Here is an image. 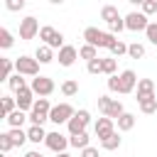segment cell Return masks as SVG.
<instances>
[{
	"label": "cell",
	"instance_id": "4dcf8cb0",
	"mask_svg": "<svg viewBox=\"0 0 157 157\" xmlns=\"http://www.w3.org/2000/svg\"><path fill=\"white\" fill-rule=\"evenodd\" d=\"M123 54H128V44L123 39H115L110 44V56H123Z\"/></svg>",
	"mask_w": 157,
	"mask_h": 157
},
{
	"label": "cell",
	"instance_id": "7c38bea8",
	"mask_svg": "<svg viewBox=\"0 0 157 157\" xmlns=\"http://www.w3.org/2000/svg\"><path fill=\"white\" fill-rule=\"evenodd\" d=\"M34 91L29 88V86H25V88H20L17 93H15V98H17V108L20 110H32V105H34Z\"/></svg>",
	"mask_w": 157,
	"mask_h": 157
},
{
	"label": "cell",
	"instance_id": "277c9868",
	"mask_svg": "<svg viewBox=\"0 0 157 157\" xmlns=\"http://www.w3.org/2000/svg\"><path fill=\"white\" fill-rule=\"evenodd\" d=\"M39 39H42V44H49L52 49H61L64 47V34L59 29H54L52 25H44L39 29Z\"/></svg>",
	"mask_w": 157,
	"mask_h": 157
},
{
	"label": "cell",
	"instance_id": "74e56055",
	"mask_svg": "<svg viewBox=\"0 0 157 157\" xmlns=\"http://www.w3.org/2000/svg\"><path fill=\"white\" fill-rule=\"evenodd\" d=\"M12 71H15V61L12 59H2V78L5 81L12 76Z\"/></svg>",
	"mask_w": 157,
	"mask_h": 157
},
{
	"label": "cell",
	"instance_id": "d6a6232c",
	"mask_svg": "<svg viewBox=\"0 0 157 157\" xmlns=\"http://www.w3.org/2000/svg\"><path fill=\"white\" fill-rule=\"evenodd\" d=\"M17 108V98L15 96H2V115H10Z\"/></svg>",
	"mask_w": 157,
	"mask_h": 157
},
{
	"label": "cell",
	"instance_id": "836d02e7",
	"mask_svg": "<svg viewBox=\"0 0 157 157\" xmlns=\"http://www.w3.org/2000/svg\"><path fill=\"white\" fill-rule=\"evenodd\" d=\"M15 147V142H12V137H10V132H0V152H10Z\"/></svg>",
	"mask_w": 157,
	"mask_h": 157
},
{
	"label": "cell",
	"instance_id": "7402d4cb",
	"mask_svg": "<svg viewBox=\"0 0 157 157\" xmlns=\"http://www.w3.org/2000/svg\"><path fill=\"white\" fill-rule=\"evenodd\" d=\"M120 145H123V137H120L118 132H110L108 137H103V140H101V147H103V150H110V152H113V150H118Z\"/></svg>",
	"mask_w": 157,
	"mask_h": 157
},
{
	"label": "cell",
	"instance_id": "4fadbf2b",
	"mask_svg": "<svg viewBox=\"0 0 157 157\" xmlns=\"http://www.w3.org/2000/svg\"><path fill=\"white\" fill-rule=\"evenodd\" d=\"M110 132H115V120H113V118H108V115L98 118V120H96V137H98V140H103V137H108Z\"/></svg>",
	"mask_w": 157,
	"mask_h": 157
},
{
	"label": "cell",
	"instance_id": "f35d334b",
	"mask_svg": "<svg viewBox=\"0 0 157 157\" xmlns=\"http://www.w3.org/2000/svg\"><path fill=\"white\" fill-rule=\"evenodd\" d=\"M140 10H142L147 17H150V15H155V12H157V0H145V2L140 5Z\"/></svg>",
	"mask_w": 157,
	"mask_h": 157
},
{
	"label": "cell",
	"instance_id": "7dc6e473",
	"mask_svg": "<svg viewBox=\"0 0 157 157\" xmlns=\"http://www.w3.org/2000/svg\"><path fill=\"white\" fill-rule=\"evenodd\" d=\"M56 157H71L69 152H56Z\"/></svg>",
	"mask_w": 157,
	"mask_h": 157
},
{
	"label": "cell",
	"instance_id": "484cf974",
	"mask_svg": "<svg viewBox=\"0 0 157 157\" xmlns=\"http://www.w3.org/2000/svg\"><path fill=\"white\" fill-rule=\"evenodd\" d=\"M78 56H81V59H86V61H91V59H96V56H98V47H93V44H88V42H86V44L78 49Z\"/></svg>",
	"mask_w": 157,
	"mask_h": 157
},
{
	"label": "cell",
	"instance_id": "3957f363",
	"mask_svg": "<svg viewBox=\"0 0 157 157\" xmlns=\"http://www.w3.org/2000/svg\"><path fill=\"white\" fill-rule=\"evenodd\" d=\"M147 25H150V20L142 10H132L125 15V29H130V32H145Z\"/></svg>",
	"mask_w": 157,
	"mask_h": 157
},
{
	"label": "cell",
	"instance_id": "d590c367",
	"mask_svg": "<svg viewBox=\"0 0 157 157\" xmlns=\"http://www.w3.org/2000/svg\"><path fill=\"white\" fill-rule=\"evenodd\" d=\"M25 5H27V0H5V10H10V12H20Z\"/></svg>",
	"mask_w": 157,
	"mask_h": 157
},
{
	"label": "cell",
	"instance_id": "9a60e30c",
	"mask_svg": "<svg viewBox=\"0 0 157 157\" xmlns=\"http://www.w3.org/2000/svg\"><path fill=\"white\" fill-rule=\"evenodd\" d=\"M147 96H155V81L152 78H140L137 81V98L135 101H142Z\"/></svg>",
	"mask_w": 157,
	"mask_h": 157
},
{
	"label": "cell",
	"instance_id": "f1b7e54d",
	"mask_svg": "<svg viewBox=\"0 0 157 157\" xmlns=\"http://www.w3.org/2000/svg\"><path fill=\"white\" fill-rule=\"evenodd\" d=\"M101 66H103V74L113 76L115 69H118V61H115V56H103V59H101Z\"/></svg>",
	"mask_w": 157,
	"mask_h": 157
},
{
	"label": "cell",
	"instance_id": "6da1fadb",
	"mask_svg": "<svg viewBox=\"0 0 157 157\" xmlns=\"http://www.w3.org/2000/svg\"><path fill=\"white\" fill-rule=\"evenodd\" d=\"M83 39H86L88 44L98 47V49H110V44L115 42V34H113V32H103V29H98V27H86V29H83Z\"/></svg>",
	"mask_w": 157,
	"mask_h": 157
},
{
	"label": "cell",
	"instance_id": "7a4b0ae2",
	"mask_svg": "<svg viewBox=\"0 0 157 157\" xmlns=\"http://www.w3.org/2000/svg\"><path fill=\"white\" fill-rule=\"evenodd\" d=\"M49 113H52V105H49V98L47 96H39V101H34L32 110H29V123L32 125H44L49 120Z\"/></svg>",
	"mask_w": 157,
	"mask_h": 157
},
{
	"label": "cell",
	"instance_id": "ac0fdd59",
	"mask_svg": "<svg viewBox=\"0 0 157 157\" xmlns=\"http://www.w3.org/2000/svg\"><path fill=\"white\" fill-rule=\"evenodd\" d=\"M115 125H118V130H120V132H128V130H132V128H135V115L125 110L123 115H118V118H115Z\"/></svg>",
	"mask_w": 157,
	"mask_h": 157
},
{
	"label": "cell",
	"instance_id": "8d00e7d4",
	"mask_svg": "<svg viewBox=\"0 0 157 157\" xmlns=\"http://www.w3.org/2000/svg\"><path fill=\"white\" fill-rule=\"evenodd\" d=\"M145 37L150 39V44H155V47H157V22H150V25H147Z\"/></svg>",
	"mask_w": 157,
	"mask_h": 157
},
{
	"label": "cell",
	"instance_id": "30bf717a",
	"mask_svg": "<svg viewBox=\"0 0 157 157\" xmlns=\"http://www.w3.org/2000/svg\"><path fill=\"white\" fill-rule=\"evenodd\" d=\"M29 88H32L37 96H52V93H54V81H52L49 76H42V74H37V76H32V83H29Z\"/></svg>",
	"mask_w": 157,
	"mask_h": 157
},
{
	"label": "cell",
	"instance_id": "52a82bcc",
	"mask_svg": "<svg viewBox=\"0 0 157 157\" xmlns=\"http://www.w3.org/2000/svg\"><path fill=\"white\" fill-rule=\"evenodd\" d=\"M15 71H20L22 76H37V74H39V61H37L34 56L22 54V56L15 59Z\"/></svg>",
	"mask_w": 157,
	"mask_h": 157
},
{
	"label": "cell",
	"instance_id": "44dd1931",
	"mask_svg": "<svg viewBox=\"0 0 157 157\" xmlns=\"http://www.w3.org/2000/svg\"><path fill=\"white\" fill-rule=\"evenodd\" d=\"M69 142H71V147H76V150H83V147H88L91 137H88V132L83 130V132H76V135H69Z\"/></svg>",
	"mask_w": 157,
	"mask_h": 157
},
{
	"label": "cell",
	"instance_id": "f6af8a7d",
	"mask_svg": "<svg viewBox=\"0 0 157 157\" xmlns=\"http://www.w3.org/2000/svg\"><path fill=\"white\" fill-rule=\"evenodd\" d=\"M128 2H130V5H142L145 0H128Z\"/></svg>",
	"mask_w": 157,
	"mask_h": 157
},
{
	"label": "cell",
	"instance_id": "9c48e42d",
	"mask_svg": "<svg viewBox=\"0 0 157 157\" xmlns=\"http://www.w3.org/2000/svg\"><path fill=\"white\" fill-rule=\"evenodd\" d=\"M76 110L69 105V103H56V105H52V113H49V120L54 123V125H64V123H69L71 120V115H74Z\"/></svg>",
	"mask_w": 157,
	"mask_h": 157
},
{
	"label": "cell",
	"instance_id": "8fae6325",
	"mask_svg": "<svg viewBox=\"0 0 157 157\" xmlns=\"http://www.w3.org/2000/svg\"><path fill=\"white\" fill-rule=\"evenodd\" d=\"M44 145H47L52 152H66V147H69L71 142H69V137H66V135H61L59 130H54V132H47Z\"/></svg>",
	"mask_w": 157,
	"mask_h": 157
},
{
	"label": "cell",
	"instance_id": "e575fe53",
	"mask_svg": "<svg viewBox=\"0 0 157 157\" xmlns=\"http://www.w3.org/2000/svg\"><path fill=\"white\" fill-rule=\"evenodd\" d=\"M86 69H88V74H103V66H101V56H96V59H91V61H86Z\"/></svg>",
	"mask_w": 157,
	"mask_h": 157
},
{
	"label": "cell",
	"instance_id": "603a6c76",
	"mask_svg": "<svg viewBox=\"0 0 157 157\" xmlns=\"http://www.w3.org/2000/svg\"><path fill=\"white\" fill-rule=\"evenodd\" d=\"M137 105H140V110H142L145 115H152V113H157V98H155V96H147V98L137 101Z\"/></svg>",
	"mask_w": 157,
	"mask_h": 157
},
{
	"label": "cell",
	"instance_id": "1f68e13d",
	"mask_svg": "<svg viewBox=\"0 0 157 157\" xmlns=\"http://www.w3.org/2000/svg\"><path fill=\"white\" fill-rule=\"evenodd\" d=\"M128 56H130V59H142V56H145V47L137 44V42L128 44Z\"/></svg>",
	"mask_w": 157,
	"mask_h": 157
},
{
	"label": "cell",
	"instance_id": "d6986e66",
	"mask_svg": "<svg viewBox=\"0 0 157 157\" xmlns=\"http://www.w3.org/2000/svg\"><path fill=\"white\" fill-rule=\"evenodd\" d=\"M123 15L118 12V7L115 5H103L101 7V20L105 22V25H110V22H115V20H120Z\"/></svg>",
	"mask_w": 157,
	"mask_h": 157
},
{
	"label": "cell",
	"instance_id": "ba28073f",
	"mask_svg": "<svg viewBox=\"0 0 157 157\" xmlns=\"http://www.w3.org/2000/svg\"><path fill=\"white\" fill-rule=\"evenodd\" d=\"M88 123H91V113H88L86 108H81V110H76V113L71 115V120L66 123V128H69V135H76V132H83Z\"/></svg>",
	"mask_w": 157,
	"mask_h": 157
},
{
	"label": "cell",
	"instance_id": "5b68a950",
	"mask_svg": "<svg viewBox=\"0 0 157 157\" xmlns=\"http://www.w3.org/2000/svg\"><path fill=\"white\" fill-rule=\"evenodd\" d=\"M137 74L132 71V69H125V71H120L118 74V93H123V96H128V93H132L135 88H137Z\"/></svg>",
	"mask_w": 157,
	"mask_h": 157
},
{
	"label": "cell",
	"instance_id": "ee69618b",
	"mask_svg": "<svg viewBox=\"0 0 157 157\" xmlns=\"http://www.w3.org/2000/svg\"><path fill=\"white\" fill-rule=\"evenodd\" d=\"M25 157H44V155L37 152V150H29V152H25Z\"/></svg>",
	"mask_w": 157,
	"mask_h": 157
},
{
	"label": "cell",
	"instance_id": "d4e9b609",
	"mask_svg": "<svg viewBox=\"0 0 157 157\" xmlns=\"http://www.w3.org/2000/svg\"><path fill=\"white\" fill-rule=\"evenodd\" d=\"M7 86H10V91H12V93H17V91H20V88H25L27 83H25V76H22L20 71H15V74L7 78Z\"/></svg>",
	"mask_w": 157,
	"mask_h": 157
},
{
	"label": "cell",
	"instance_id": "4316f807",
	"mask_svg": "<svg viewBox=\"0 0 157 157\" xmlns=\"http://www.w3.org/2000/svg\"><path fill=\"white\" fill-rule=\"evenodd\" d=\"M123 113H125V108H123V103H120L118 98H113V101H110V105H108V110H105V115L115 120V118H118V115H123Z\"/></svg>",
	"mask_w": 157,
	"mask_h": 157
},
{
	"label": "cell",
	"instance_id": "e0dca14e",
	"mask_svg": "<svg viewBox=\"0 0 157 157\" xmlns=\"http://www.w3.org/2000/svg\"><path fill=\"white\" fill-rule=\"evenodd\" d=\"M34 59H37L39 64H52V61H54V52H52V47H49V44H39L37 52H34Z\"/></svg>",
	"mask_w": 157,
	"mask_h": 157
},
{
	"label": "cell",
	"instance_id": "bcb514c9",
	"mask_svg": "<svg viewBox=\"0 0 157 157\" xmlns=\"http://www.w3.org/2000/svg\"><path fill=\"white\" fill-rule=\"evenodd\" d=\"M49 2H52V5H64L66 0H49Z\"/></svg>",
	"mask_w": 157,
	"mask_h": 157
},
{
	"label": "cell",
	"instance_id": "8992f818",
	"mask_svg": "<svg viewBox=\"0 0 157 157\" xmlns=\"http://www.w3.org/2000/svg\"><path fill=\"white\" fill-rule=\"evenodd\" d=\"M39 22H37V17H32V15H27V17H22L20 20V39L22 42H29V39H34L37 34H39Z\"/></svg>",
	"mask_w": 157,
	"mask_h": 157
},
{
	"label": "cell",
	"instance_id": "5bb4252c",
	"mask_svg": "<svg viewBox=\"0 0 157 157\" xmlns=\"http://www.w3.org/2000/svg\"><path fill=\"white\" fill-rule=\"evenodd\" d=\"M59 64L61 66H74V61L78 59V49L76 47H71V44H64L61 49H59Z\"/></svg>",
	"mask_w": 157,
	"mask_h": 157
},
{
	"label": "cell",
	"instance_id": "cb8c5ba5",
	"mask_svg": "<svg viewBox=\"0 0 157 157\" xmlns=\"http://www.w3.org/2000/svg\"><path fill=\"white\" fill-rule=\"evenodd\" d=\"M7 132H10L12 142H15V147H22V145L29 140V137H27V130H22V128H10Z\"/></svg>",
	"mask_w": 157,
	"mask_h": 157
},
{
	"label": "cell",
	"instance_id": "60d3db41",
	"mask_svg": "<svg viewBox=\"0 0 157 157\" xmlns=\"http://www.w3.org/2000/svg\"><path fill=\"white\" fill-rule=\"evenodd\" d=\"M110 101H113L110 96H98V110H101L103 115H105V110H108V105H110Z\"/></svg>",
	"mask_w": 157,
	"mask_h": 157
},
{
	"label": "cell",
	"instance_id": "7bdbcfd3",
	"mask_svg": "<svg viewBox=\"0 0 157 157\" xmlns=\"http://www.w3.org/2000/svg\"><path fill=\"white\" fill-rule=\"evenodd\" d=\"M108 91H113V93H118V76L113 74L110 78H108Z\"/></svg>",
	"mask_w": 157,
	"mask_h": 157
},
{
	"label": "cell",
	"instance_id": "83f0119b",
	"mask_svg": "<svg viewBox=\"0 0 157 157\" xmlns=\"http://www.w3.org/2000/svg\"><path fill=\"white\" fill-rule=\"evenodd\" d=\"M15 44V37H12V32L7 29V27H2L0 29V49H10Z\"/></svg>",
	"mask_w": 157,
	"mask_h": 157
},
{
	"label": "cell",
	"instance_id": "f546056e",
	"mask_svg": "<svg viewBox=\"0 0 157 157\" xmlns=\"http://www.w3.org/2000/svg\"><path fill=\"white\" fill-rule=\"evenodd\" d=\"M61 93H64L66 98H71V96H76V93H78V83H76L74 78H66V81L61 83Z\"/></svg>",
	"mask_w": 157,
	"mask_h": 157
},
{
	"label": "cell",
	"instance_id": "ab89813d",
	"mask_svg": "<svg viewBox=\"0 0 157 157\" xmlns=\"http://www.w3.org/2000/svg\"><path fill=\"white\" fill-rule=\"evenodd\" d=\"M108 29H110L113 34H120V32L125 29V17H120V20H115V22H110V25H108Z\"/></svg>",
	"mask_w": 157,
	"mask_h": 157
},
{
	"label": "cell",
	"instance_id": "ffe728a7",
	"mask_svg": "<svg viewBox=\"0 0 157 157\" xmlns=\"http://www.w3.org/2000/svg\"><path fill=\"white\" fill-rule=\"evenodd\" d=\"M27 137H29V142L39 145V142L47 140V130H44L42 125H29V128H27Z\"/></svg>",
	"mask_w": 157,
	"mask_h": 157
},
{
	"label": "cell",
	"instance_id": "b9f144b4",
	"mask_svg": "<svg viewBox=\"0 0 157 157\" xmlns=\"http://www.w3.org/2000/svg\"><path fill=\"white\" fill-rule=\"evenodd\" d=\"M78 157H98V150L88 145V147H83V150H81V155H78Z\"/></svg>",
	"mask_w": 157,
	"mask_h": 157
},
{
	"label": "cell",
	"instance_id": "2e32d148",
	"mask_svg": "<svg viewBox=\"0 0 157 157\" xmlns=\"http://www.w3.org/2000/svg\"><path fill=\"white\" fill-rule=\"evenodd\" d=\"M5 120H7V125H10V128H22V125H25V120H29V115H27V110L15 108L10 115H5Z\"/></svg>",
	"mask_w": 157,
	"mask_h": 157
}]
</instances>
